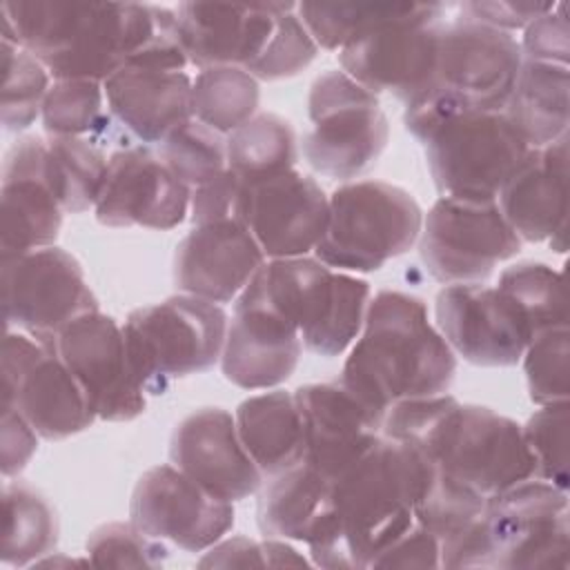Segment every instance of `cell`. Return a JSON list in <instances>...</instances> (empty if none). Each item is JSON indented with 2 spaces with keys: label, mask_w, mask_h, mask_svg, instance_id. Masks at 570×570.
Returning a JSON list of instances; mask_svg holds the SVG:
<instances>
[{
  "label": "cell",
  "mask_w": 570,
  "mask_h": 570,
  "mask_svg": "<svg viewBox=\"0 0 570 570\" xmlns=\"http://www.w3.org/2000/svg\"><path fill=\"white\" fill-rule=\"evenodd\" d=\"M2 40L36 56L53 80L105 82L125 67L183 71L176 11L138 2H2Z\"/></svg>",
  "instance_id": "1"
},
{
  "label": "cell",
  "mask_w": 570,
  "mask_h": 570,
  "mask_svg": "<svg viewBox=\"0 0 570 570\" xmlns=\"http://www.w3.org/2000/svg\"><path fill=\"white\" fill-rule=\"evenodd\" d=\"M434 463L416 448L381 439L332 481V514L309 543L312 561L332 570L370 568L374 557L416 523V503Z\"/></svg>",
  "instance_id": "2"
},
{
  "label": "cell",
  "mask_w": 570,
  "mask_h": 570,
  "mask_svg": "<svg viewBox=\"0 0 570 570\" xmlns=\"http://www.w3.org/2000/svg\"><path fill=\"white\" fill-rule=\"evenodd\" d=\"M381 434L421 450L443 474L483 499L534 479L514 419L445 392L394 403L383 416Z\"/></svg>",
  "instance_id": "3"
},
{
  "label": "cell",
  "mask_w": 570,
  "mask_h": 570,
  "mask_svg": "<svg viewBox=\"0 0 570 570\" xmlns=\"http://www.w3.org/2000/svg\"><path fill=\"white\" fill-rule=\"evenodd\" d=\"M454 374L456 354L430 323L425 301L381 289L370 298L341 383L383 421L399 401L448 392Z\"/></svg>",
  "instance_id": "4"
},
{
  "label": "cell",
  "mask_w": 570,
  "mask_h": 570,
  "mask_svg": "<svg viewBox=\"0 0 570 570\" xmlns=\"http://www.w3.org/2000/svg\"><path fill=\"white\" fill-rule=\"evenodd\" d=\"M187 62L240 67L258 82L292 78L318 53L296 2H183L176 9Z\"/></svg>",
  "instance_id": "5"
},
{
  "label": "cell",
  "mask_w": 570,
  "mask_h": 570,
  "mask_svg": "<svg viewBox=\"0 0 570 570\" xmlns=\"http://www.w3.org/2000/svg\"><path fill=\"white\" fill-rule=\"evenodd\" d=\"M568 566V490L541 479L488 497L476 519L441 543V568L566 570Z\"/></svg>",
  "instance_id": "6"
},
{
  "label": "cell",
  "mask_w": 570,
  "mask_h": 570,
  "mask_svg": "<svg viewBox=\"0 0 570 570\" xmlns=\"http://www.w3.org/2000/svg\"><path fill=\"white\" fill-rule=\"evenodd\" d=\"M523 62L517 38L465 18L441 27L425 87L405 102V129L423 140L448 118L503 111Z\"/></svg>",
  "instance_id": "7"
},
{
  "label": "cell",
  "mask_w": 570,
  "mask_h": 570,
  "mask_svg": "<svg viewBox=\"0 0 570 570\" xmlns=\"http://www.w3.org/2000/svg\"><path fill=\"white\" fill-rule=\"evenodd\" d=\"M296 327L307 352L334 358L361 334L372 298L367 281L332 269L318 258H269L238 296Z\"/></svg>",
  "instance_id": "8"
},
{
  "label": "cell",
  "mask_w": 570,
  "mask_h": 570,
  "mask_svg": "<svg viewBox=\"0 0 570 570\" xmlns=\"http://www.w3.org/2000/svg\"><path fill=\"white\" fill-rule=\"evenodd\" d=\"M227 312L198 296L176 294L129 312L122 332L131 370L147 394H165L176 379L220 361Z\"/></svg>",
  "instance_id": "9"
},
{
  "label": "cell",
  "mask_w": 570,
  "mask_h": 570,
  "mask_svg": "<svg viewBox=\"0 0 570 570\" xmlns=\"http://www.w3.org/2000/svg\"><path fill=\"white\" fill-rule=\"evenodd\" d=\"M416 198L385 180H350L330 196V218L314 254L338 272L370 274L405 254L421 234Z\"/></svg>",
  "instance_id": "10"
},
{
  "label": "cell",
  "mask_w": 570,
  "mask_h": 570,
  "mask_svg": "<svg viewBox=\"0 0 570 570\" xmlns=\"http://www.w3.org/2000/svg\"><path fill=\"white\" fill-rule=\"evenodd\" d=\"M312 129L303 156L321 176L350 183L376 165L390 140V120L379 96L343 69L321 73L307 96Z\"/></svg>",
  "instance_id": "11"
},
{
  "label": "cell",
  "mask_w": 570,
  "mask_h": 570,
  "mask_svg": "<svg viewBox=\"0 0 570 570\" xmlns=\"http://www.w3.org/2000/svg\"><path fill=\"white\" fill-rule=\"evenodd\" d=\"M421 142L439 194L479 203L497 200L530 149L503 111L448 118Z\"/></svg>",
  "instance_id": "12"
},
{
  "label": "cell",
  "mask_w": 570,
  "mask_h": 570,
  "mask_svg": "<svg viewBox=\"0 0 570 570\" xmlns=\"http://www.w3.org/2000/svg\"><path fill=\"white\" fill-rule=\"evenodd\" d=\"M519 249L521 238L497 200L441 196L423 216L419 254L428 274L443 285L481 283Z\"/></svg>",
  "instance_id": "13"
},
{
  "label": "cell",
  "mask_w": 570,
  "mask_h": 570,
  "mask_svg": "<svg viewBox=\"0 0 570 570\" xmlns=\"http://www.w3.org/2000/svg\"><path fill=\"white\" fill-rule=\"evenodd\" d=\"M2 403L13 405L45 441H62L98 419L53 341L7 330L2 341Z\"/></svg>",
  "instance_id": "14"
},
{
  "label": "cell",
  "mask_w": 570,
  "mask_h": 570,
  "mask_svg": "<svg viewBox=\"0 0 570 570\" xmlns=\"http://www.w3.org/2000/svg\"><path fill=\"white\" fill-rule=\"evenodd\" d=\"M2 312L7 327L38 341L56 336L76 318L98 312L82 265L51 245L2 258Z\"/></svg>",
  "instance_id": "15"
},
{
  "label": "cell",
  "mask_w": 570,
  "mask_h": 570,
  "mask_svg": "<svg viewBox=\"0 0 570 570\" xmlns=\"http://www.w3.org/2000/svg\"><path fill=\"white\" fill-rule=\"evenodd\" d=\"M445 4L419 2L410 16L385 22L338 51L341 69L372 94L410 102L430 80Z\"/></svg>",
  "instance_id": "16"
},
{
  "label": "cell",
  "mask_w": 570,
  "mask_h": 570,
  "mask_svg": "<svg viewBox=\"0 0 570 570\" xmlns=\"http://www.w3.org/2000/svg\"><path fill=\"white\" fill-rule=\"evenodd\" d=\"M129 521L151 539L185 552L218 543L236 521L234 503L209 494L174 463L140 474L129 501Z\"/></svg>",
  "instance_id": "17"
},
{
  "label": "cell",
  "mask_w": 570,
  "mask_h": 570,
  "mask_svg": "<svg viewBox=\"0 0 570 570\" xmlns=\"http://www.w3.org/2000/svg\"><path fill=\"white\" fill-rule=\"evenodd\" d=\"M234 218L261 245L265 258H296L316 249L330 218V196L298 169L243 183Z\"/></svg>",
  "instance_id": "18"
},
{
  "label": "cell",
  "mask_w": 570,
  "mask_h": 570,
  "mask_svg": "<svg viewBox=\"0 0 570 570\" xmlns=\"http://www.w3.org/2000/svg\"><path fill=\"white\" fill-rule=\"evenodd\" d=\"M53 345L98 419L120 423L145 412L147 392L131 370L125 332L111 316L89 312L69 323Z\"/></svg>",
  "instance_id": "19"
},
{
  "label": "cell",
  "mask_w": 570,
  "mask_h": 570,
  "mask_svg": "<svg viewBox=\"0 0 570 570\" xmlns=\"http://www.w3.org/2000/svg\"><path fill=\"white\" fill-rule=\"evenodd\" d=\"M434 312L450 350L479 367H512L532 341L521 312L499 287L445 285L436 294Z\"/></svg>",
  "instance_id": "20"
},
{
  "label": "cell",
  "mask_w": 570,
  "mask_h": 570,
  "mask_svg": "<svg viewBox=\"0 0 570 570\" xmlns=\"http://www.w3.org/2000/svg\"><path fill=\"white\" fill-rule=\"evenodd\" d=\"M191 191L151 147H120L109 156L96 220L105 227L174 229L189 214Z\"/></svg>",
  "instance_id": "21"
},
{
  "label": "cell",
  "mask_w": 570,
  "mask_h": 570,
  "mask_svg": "<svg viewBox=\"0 0 570 570\" xmlns=\"http://www.w3.org/2000/svg\"><path fill=\"white\" fill-rule=\"evenodd\" d=\"M107 118L98 134L125 147L160 145L191 118V78L176 69L125 67L105 82Z\"/></svg>",
  "instance_id": "22"
},
{
  "label": "cell",
  "mask_w": 570,
  "mask_h": 570,
  "mask_svg": "<svg viewBox=\"0 0 570 570\" xmlns=\"http://www.w3.org/2000/svg\"><path fill=\"white\" fill-rule=\"evenodd\" d=\"M169 459L209 494L229 503L263 488V472L240 443L234 416L223 407L187 414L171 434Z\"/></svg>",
  "instance_id": "23"
},
{
  "label": "cell",
  "mask_w": 570,
  "mask_h": 570,
  "mask_svg": "<svg viewBox=\"0 0 570 570\" xmlns=\"http://www.w3.org/2000/svg\"><path fill=\"white\" fill-rule=\"evenodd\" d=\"M2 258L51 247L62 214L49 180V147L40 136L18 138L2 163Z\"/></svg>",
  "instance_id": "24"
},
{
  "label": "cell",
  "mask_w": 570,
  "mask_h": 570,
  "mask_svg": "<svg viewBox=\"0 0 570 570\" xmlns=\"http://www.w3.org/2000/svg\"><path fill=\"white\" fill-rule=\"evenodd\" d=\"M265 254L252 232L238 218H223L183 236L174 254V283L183 294L209 303H232L240 296Z\"/></svg>",
  "instance_id": "25"
},
{
  "label": "cell",
  "mask_w": 570,
  "mask_h": 570,
  "mask_svg": "<svg viewBox=\"0 0 570 570\" xmlns=\"http://www.w3.org/2000/svg\"><path fill=\"white\" fill-rule=\"evenodd\" d=\"M303 423V461L332 481L379 439L383 421L341 381L294 390Z\"/></svg>",
  "instance_id": "26"
},
{
  "label": "cell",
  "mask_w": 570,
  "mask_h": 570,
  "mask_svg": "<svg viewBox=\"0 0 570 570\" xmlns=\"http://www.w3.org/2000/svg\"><path fill=\"white\" fill-rule=\"evenodd\" d=\"M497 205L521 240H548L554 252H566L568 136L530 147L503 183Z\"/></svg>",
  "instance_id": "27"
},
{
  "label": "cell",
  "mask_w": 570,
  "mask_h": 570,
  "mask_svg": "<svg viewBox=\"0 0 570 570\" xmlns=\"http://www.w3.org/2000/svg\"><path fill=\"white\" fill-rule=\"evenodd\" d=\"M303 343L294 325L265 305L236 298L220 354L229 383L243 390H267L285 383L301 358Z\"/></svg>",
  "instance_id": "28"
},
{
  "label": "cell",
  "mask_w": 570,
  "mask_h": 570,
  "mask_svg": "<svg viewBox=\"0 0 570 570\" xmlns=\"http://www.w3.org/2000/svg\"><path fill=\"white\" fill-rule=\"evenodd\" d=\"M332 514V479L307 461L272 476L263 485L256 521L269 539L316 541L330 523Z\"/></svg>",
  "instance_id": "29"
},
{
  "label": "cell",
  "mask_w": 570,
  "mask_h": 570,
  "mask_svg": "<svg viewBox=\"0 0 570 570\" xmlns=\"http://www.w3.org/2000/svg\"><path fill=\"white\" fill-rule=\"evenodd\" d=\"M234 421L240 443L263 476L303 461V423L294 392L272 390L249 396L236 407Z\"/></svg>",
  "instance_id": "30"
},
{
  "label": "cell",
  "mask_w": 570,
  "mask_h": 570,
  "mask_svg": "<svg viewBox=\"0 0 570 570\" xmlns=\"http://www.w3.org/2000/svg\"><path fill=\"white\" fill-rule=\"evenodd\" d=\"M570 71L563 65L523 60L503 114L530 147L568 136Z\"/></svg>",
  "instance_id": "31"
},
{
  "label": "cell",
  "mask_w": 570,
  "mask_h": 570,
  "mask_svg": "<svg viewBox=\"0 0 570 570\" xmlns=\"http://www.w3.org/2000/svg\"><path fill=\"white\" fill-rule=\"evenodd\" d=\"M298 138L278 114L261 111L227 136V169L252 183L296 169Z\"/></svg>",
  "instance_id": "32"
},
{
  "label": "cell",
  "mask_w": 570,
  "mask_h": 570,
  "mask_svg": "<svg viewBox=\"0 0 570 570\" xmlns=\"http://www.w3.org/2000/svg\"><path fill=\"white\" fill-rule=\"evenodd\" d=\"M2 563L31 566L51 554L58 543V517L51 503L27 483H4L2 490Z\"/></svg>",
  "instance_id": "33"
},
{
  "label": "cell",
  "mask_w": 570,
  "mask_h": 570,
  "mask_svg": "<svg viewBox=\"0 0 570 570\" xmlns=\"http://www.w3.org/2000/svg\"><path fill=\"white\" fill-rule=\"evenodd\" d=\"M47 147L51 189L65 214L94 209L109 165L102 147L82 136H49Z\"/></svg>",
  "instance_id": "34"
},
{
  "label": "cell",
  "mask_w": 570,
  "mask_h": 570,
  "mask_svg": "<svg viewBox=\"0 0 570 570\" xmlns=\"http://www.w3.org/2000/svg\"><path fill=\"white\" fill-rule=\"evenodd\" d=\"M261 87L240 67H209L191 80V118L229 136L256 116Z\"/></svg>",
  "instance_id": "35"
},
{
  "label": "cell",
  "mask_w": 570,
  "mask_h": 570,
  "mask_svg": "<svg viewBox=\"0 0 570 570\" xmlns=\"http://www.w3.org/2000/svg\"><path fill=\"white\" fill-rule=\"evenodd\" d=\"M419 2H298L296 13L321 49L341 51L367 31L410 16Z\"/></svg>",
  "instance_id": "36"
},
{
  "label": "cell",
  "mask_w": 570,
  "mask_h": 570,
  "mask_svg": "<svg viewBox=\"0 0 570 570\" xmlns=\"http://www.w3.org/2000/svg\"><path fill=\"white\" fill-rule=\"evenodd\" d=\"M521 312L532 338L546 330L568 327L561 272L539 261H521L501 272L497 285Z\"/></svg>",
  "instance_id": "37"
},
{
  "label": "cell",
  "mask_w": 570,
  "mask_h": 570,
  "mask_svg": "<svg viewBox=\"0 0 570 570\" xmlns=\"http://www.w3.org/2000/svg\"><path fill=\"white\" fill-rule=\"evenodd\" d=\"M42 125L49 136L98 138L105 127V87L98 80H53L42 102Z\"/></svg>",
  "instance_id": "38"
},
{
  "label": "cell",
  "mask_w": 570,
  "mask_h": 570,
  "mask_svg": "<svg viewBox=\"0 0 570 570\" xmlns=\"http://www.w3.org/2000/svg\"><path fill=\"white\" fill-rule=\"evenodd\" d=\"M158 154L189 191L227 169V138L196 118L178 125L158 145Z\"/></svg>",
  "instance_id": "39"
},
{
  "label": "cell",
  "mask_w": 570,
  "mask_h": 570,
  "mask_svg": "<svg viewBox=\"0 0 570 570\" xmlns=\"http://www.w3.org/2000/svg\"><path fill=\"white\" fill-rule=\"evenodd\" d=\"M2 125L7 131H22L42 114L45 96L51 87L47 67L16 42L2 40Z\"/></svg>",
  "instance_id": "40"
},
{
  "label": "cell",
  "mask_w": 570,
  "mask_h": 570,
  "mask_svg": "<svg viewBox=\"0 0 570 570\" xmlns=\"http://www.w3.org/2000/svg\"><path fill=\"white\" fill-rule=\"evenodd\" d=\"M528 396L537 405L568 401L570 394V332L568 327L537 334L523 356Z\"/></svg>",
  "instance_id": "41"
},
{
  "label": "cell",
  "mask_w": 570,
  "mask_h": 570,
  "mask_svg": "<svg viewBox=\"0 0 570 570\" xmlns=\"http://www.w3.org/2000/svg\"><path fill=\"white\" fill-rule=\"evenodd\" d=\"M534 479L568 490V401L539 405L521 425Z\"/></svg>",
  "instance_id": "42"
},
{
  "label": "cell",
  "mask_w": 570,
  "mask_h": 570,
  "mask_svg": "<svg viewBox=\"0 0 570 570\" xmlns=\"http://www.w3.org/2000/svg\"><path fill=\"white\" fill-rule=\"evenodd\" d=\"M167 557V546L140 532L131 521L105 523L87 539V559L98 568H160Z\"/></svg>",
  "instance_id": "43"
},
{
  "label": "cell",
  "mask_w": 570,
  "mask_h": 570,
  "mask_svg": "<svg viewBox=\"0 0 570 570\" xmlns=\"http://www.w3.org/2000/svg\"><path fill=\"white\" fill-rule=\"evenodd\" d=\"M523 60L550 62L568 67L570 60V27L566 16V4H554L552 11L539 16L523 29V40L519 42Z\"/></svg>",
  "instance_id": "44"
},
{
  "label": "cell",
  "mask_w": 570,
  "mask_h": 570,
  "mask_svg": "<svg viewBox=\"0 0 570 570\" xmlns=\"http://www.w3.org/2000/svg\"><path fill=\"white\" fill-rule=\"evenodd\" d=\"M370 568H441V541L414 523L394 543L381 550Z\"/></svg>",
  "instance_id": "45"
},
{
  "label": "cell",
  "mask_w": 570,
  "mask_h": 570,
  "mask_svg": "<svg viewBox=\"0 0 570 570\" xmlns=\"http://www.w3.org/2000/svg\"><path fill=\"white\" fill-rule=\"evenodd\" d=\"M554 9V2H517V0H474L461 7L465 20L499 29H525L532 20Z\"/></svg>",
  "instance_id": "46"
},
{
  "label": "cell",
  "mask_w": 570,
  "mask_h": 570,
  "mask_svg": "<svg viewBox=\"0 0 570 570\" xmlns=\"http://www.w3.org/2000/svg\"><path fill=\"white\" fill-rule=\"evenodd\" d=\"M38 448V432L27 419L13 407L2 403V428H0V470L4 479L18 476L31 461Z\"/></svg>",
  "instance_id": "47"
},
{
  "label": "cell",
  "mask_w": 570,
  "mask_h": 570,
  "mask_svg": "<svg viewBox=\"0 0 570 570\" xmlns=\"http://www.w3.org/2000/svg\"><path fill=\"white\" fill-rule=\"evenodd\" d=\"M240 187L243 183L229 169H225L220 176L191 189V198H189L191 223L203 225L212 220L234 218Z\"/></svg>",
  "instance_id": "48"
},
{
  "label": "cell",
  "mask_w": 570,
  "mask_h": 570,
  "mask_svg": "<svg viewBox=\"0 0 570 570\" xmlns=\"http://www.w3.org/2000/svg\"><path fill=\"white\" fill-rule=\"evenodd\" d=\"M200 568L218 566V568H249V566H267L265 543L247 537L220 539L212 548H207L205 557L198 561Z\"/></svg>",
  "instance_id": "49"
}]
</instances>
